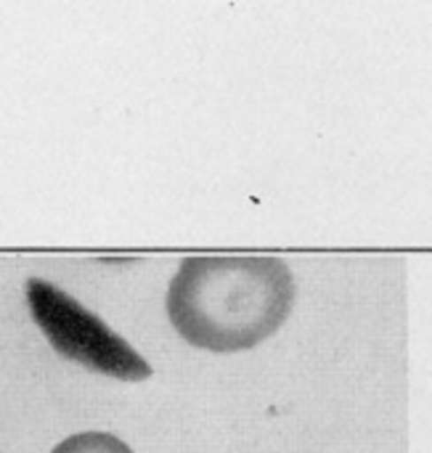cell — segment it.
<instances>
[{"instance_id":"cell-1","label":"cell","mask_w":432,"mask_h":453,"mask_svg":"<svg viewBox=\"0 0 432 453\" xmlns=\"http://www.w3.org/2000/svg\"><path fill=\"white\" fill-rule=\"evenodd\" d=\"M295 276L279 257H186L167 289V319L194 348L236 353L289 316Z\"/></svg>"},{"instance_id":"cell-2","label":"cell","mask_w":432,"mask_h":453,"mask_svg":"<svg viewBox=\"0 0 432 453\" xmlns=\"http://www.w3.org/2000/svg\"><path fill=\"white\" fill-rule=\"evenodd\" d=\"M24 289L29 313L56 353L96 374L122 382H141L151 377V366L143 356L72 295L45 279H29Z\"/></svg>"},{"instance_id":"cell-3","label":"cell","mask_w":432,"mask_h":453,"mask_svg":"<svg viewBox=\"0 0 432 453\" xmlns=\"http://www.w3.org/2000/svg\"><path fill=\"white\" fill-rule=\"evenodd\" d=\"M50 453H133L112 433H80L61 441Z\"/></svg>"}]
</instances>
